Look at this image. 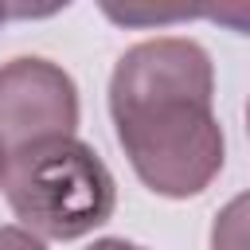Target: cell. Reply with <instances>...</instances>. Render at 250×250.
<instances>
[{"instance_id": "6da1fadb", "label": "cell", "mask_w": 250, "mask_h": 250, "mask_svg": "<svg viewBox=\"0 0 250 250\" xmlns=\"http://www.w3.org/2000/svg\"><path fill=\"white\" fill-rule=\"evenodd\" d=\"M211 55L195 39L156 35L133 43L109 78L117 141L141 184L164 199L199 195L223 172Z\"/></svg>"}, {"instance_id": "7a4b0ae2", "label": "cell", "mask_w": 250, "mask_h": 250, "mask_svg": "<svg viewBox=\"0 0 250 250\" xmlns=\"http://www.w3.org/2000/svg\"><path fill=\"white\" fill-rule=\"evenodd\" d=\"M4 195L12 215L35 238L55 242L90 234L117 207L113 172L78 137H55L12 152Z\"/></svg>"}, {"instance_id": "3957f363", "label": "cell", "mask_w": 250, "mask_h": 250, "mask_svg": "<svg viewBox=\"0 0 250 250\" xmlns=\"http://www.w3.org/2000/svg\"><path fill=\"white\" fill-rule=\"evenodd\" d=\"M78 129V86L51 59H12L0 66V145L20 152L39 141L74 137Z\"/></svg>"}, {"instance_id": "277c9868", "label": "cell", "mask_w": 250, "mask_h": 250, "mask_svg": "<svg viewBox=\"0 0 250 250\" xmlns=\"http://www.w3.org/2000/svg\"><path fill=\"white\" fill-rule=\"evenodd\" d=\"M0 250H47V246L23 227H0Z\"/></svg>"}, {"instance_id": "5b68a950", "label": "cell", "mask_w": 250, "mask_h": 250, "mask_svg": "<svg viewBox=\"0 0 250 250\" xmlns=\"http://www.w3.org/2000/svg\"><path fill=\"white\" fill-rule=\"evenodd\" d=\"M86 250H145V246L125 242V238H98V242H94V246H86Z\"/></svg>"}, {"instance_id": "8992f818", "label": "cell", "mask_w": 250, "mask_h": 250, "mask_svg": "<svg viewBox=\"0 0 250 250\" xmlns=\"http://www.w3.org/2000/svg\"><path fill=\"white\" fill-rule=\"evenodd\" d=\"M4 176H8V152H4V145H0V191H4Z\"/></svg>"}, {"instance_id": "52a82bcc", "label": "cell", "mask_w": 250, "mask_h": 250, "mask_svg": "<svg viewBox=\"0 0 250 250\" xmlns=\"http://www.w3.org/2000/svg\"><path fill=\"white\" fill-rule=\"evenodd\" d=\"M4 16H8V12H4V8H0V23H4Z\"/></svg>"}]
</instances>
